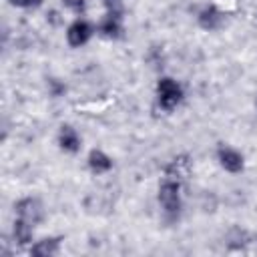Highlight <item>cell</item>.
I'll return each mask as SVG.
<instances>
[{
  "mask_svg": "<svg viewBox=\"0 0 257 257\" xmlns=\"http://www.w3.org/2000/svg\"><path fill=\"white\" fill-rule=\"evenodd\" d=\"M157 98L163 110H175L183 100V86L175 78L163 76L157 82Z\"/></svg>",
  "mask_w": 257,
  "mask_h": 257,
  "instance_id": "1",
  "label": "cell"
},
{
  "mask_svg": "<svg viewBox=\"0 0 257 257\" xmlns=\"http://www.w3.org/2000/svg\"><path fill=\"white\" fill-rule=\"evenodd\" d=\"M159 203L167 213H179L181 209V185L175 179H167L159 187Z\"/></svg>",
  "mask_w": 257,
  "mask_h": 257,
  "instance_id": "2",
  "label": "cell"
},
{
  "mask_svg": "<svg viewBox=\"0 0 257 257\" xmlns=\"http://www.w3.org/2000/svg\"><path fill=\"white\" fill-rule=\"evenodd\" d=\"M14 211H16V217L18 219H24L28 221L30 225H36L42 221V205L32 199V197H26V199H20L16 205H14Z\"/></svg>",
  "mask_w": 257,
  "mask_h": 257,
  "instance_id": "3",
  "label": "cell"
},
{
  "mask_svg": "<svg viewBox=\"0 0 257 257\" xmlns=\"http://www.w3.org/2000/svg\"><path fill=\"white\" fill-rule=\"evenodd\" d=\"M90 36H92L90 24L84 22V20H80V18L74 20V22L68 26V30H66V40H68V44L74 46V48L84 46V44L90 40Z\"/></svg>",
  "mask_w": 257,
  "mask_h": 257,
  "instance_id": "4",
  "label": "cell"
},
{
  "mask_svg": "<svg viewBox=\"0 0 257 257\" xmlns=\"http://www.w3.org/2000/svg\"><path fill=\"white\" fill-rule=\"evenodd\" d=\"M217 159H219V165L229 171V173H241L243 167H245V159L239 151L231 149V147H221L217 151Z\"/></svg>",
  "mask_w": 257,
  "mask_h": 257,
  "instance_id": "5",
  "label": "cell"
},
{
  "mask_svg": "<svg viewBox=\"0 0 257 257\" xmlns=\"http://www.w3.org/2000/svg\"><path fill=\"white\" fill-rule=\"evenodd\" d=\"M58 145L66 153H76V151H80V137L70 124H62L60 133H58Z\"/></svg>",
  "mask_w": 257,
  "mask_h": 257,
  "instance_id": "6",
  "label": "cell"
},
{
  "mask_svg": "<svg viewBox=\"0 0 257 257\" xmlns=\"http://www.w3.org/2000/svg\"><path fill=\"white\" fill-rule=\"evenodd\" d=\"M88 167H90L92 173L102 175V173H108L112 169V159L106 153H102L98 149H92L88 153Z\"/></svg>",
  "mask_w": 257,
  "mask_h": 257,
  "instance_id": "7",
  "label": "cell"
},
{
  "mask_svg": "<svg viewBox=\"0 0 257 257\" xmlns=\"http://www.w3.org/2000/svg\"><path fill=\"white\" fill-rule=\"evenodd\" d=\"M223 24V14L215 6H207L199 12V26L205 30H217Z\"/></svg>",
  "mask_w": 257,
  "mask_h": 257,
  "instance_id": "8",
  "label": "cell"
},
{
  "mask_svg": "<svg viewBox=\"0 0 257 257\" xmlns=\"http://www.w3.org/2000/svg\"><path fill=\"white\" fill-rule=\"evenodd\" d=\"M58 245H60V239L58 237H46L38 243H34L30 247V255H36V257H50V255H56L58 253Z\"/></svg>",
  "mask_w": 257,
  "mask_h": 257,
  "instance_id": "9",
  "label": "cell"
},
{
  "mask_svg": "<svg viewBox=\"0 0 257 257\" xmlns=\"http://www.w3.org/2000/svg\"><path fill=\"white\" fill-rule=\"evenodd\" d=\"M191 169V163H189V157L187 155H181V157H175L169 167H167V179H175L179 181L181 177H185Z\"/></svg>",
  "mask_w": 257,
  "mask_h": 257,
  "instance_id": "10",
  "label": "cell"
},
{
  "mask_svg": "<svg viewBox=\"0 0 257 257\" xmlns=\"http://www.w3.org/2000/svg\"><path fill=\"white\" fill-rule=\"evenodd\" d=\"M12 235H14V241L18 245H26L32 241V225L24 219H16L12 225Z\"/></svg>",
  "mask_w": 257,
  "mask_h": 257,
  "instance_id": "11",
  "label": "cell"
},
{
  "mask_svg": "<svg viewBox=\"0 0 257 257\" xmlns=\"http://www.w3.org/2000/svg\"><path fill=\"white\" fill-rule=\"evenodd\" d=\"M120 18H114V16H106L102 22H100V32H102V36H106V38H118L120 36V32H122V28H120V22H118Z\"/></svg>",
  "mask_w": 257,
  "mask_h": 257,
  "instance_id": "12",
  "label": "cell"
},
{
  "mask_svg": "<svg viewBox=\"0 0 257 257\" xmlns=\"http://www.w3.org/2000/svg\"><path fill=\"white\" fill-rule=\"evenodd\" d=\"M102 4L106 8V16L120 18V14H122V0H102Z\"/></svg>",
  "mask_w": 257,
  "mask_h": 257,
  "instance_id": "13",
  "label": "cell"
},
{
  "mask_svg": "<svg viewBox=\"0 0 257 257\" xmlns=\"http://www.w3.org/2000/svg\"><path fill=\"white\" fill-rule=\"evenodd\" d=\"M64 4H66V8H70L76 14H82L84 8H86V2L84 0H64Z\"/></svg>",
  "mask_w": 257,
  "mask_h": 257,
  "instance_id": "14",
  "label": "cell"
},
{
  "mask_svg": "<svg viewBox=\"0 0 257 257\" xmlns=\"http://www.w3.org/2000/svg\"><path fill=\"white\" fill-rule=\"evenodd\" d=\"M12 6H18V8H30V6H36L40 4V0H8Z\"/></svg>",
  "mask_w": 257,
  "mask_h": 257,
  "instance_id": "15",
  "label": "cell"
}]
</instances>
